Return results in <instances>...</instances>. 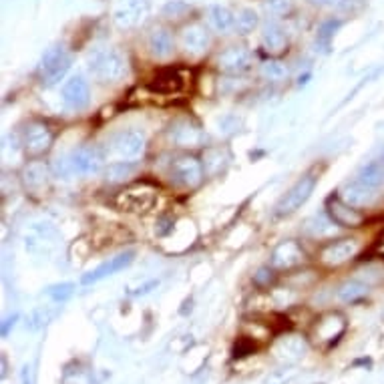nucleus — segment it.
<instances>
[{
  "instance_id": "23",
  "label": "nucleus",
  "mask_w": 384,
  "mask_h": 384,
  "mask_svg": "<svg viewBox=\"0 0 384 384\" xmlns=\"http://www.w3.org/2000/svg\"><path fill=\"white\" fill-rule=\"evenodd\" d=\"M356 180L364 183V185H368V187H374V190H378L380 185H384V155L374 159L370 163H366V165L358 171Z\"/></svg>"
},
{
  "instance_id": "13",
  "label": "nucleus",
  "mask_w": 384,
  "mask_h": 384,
  "mask_svg": "<svg viewBox=\"0 0 384 384\" xmlns=\"http://www.w3.org/2000/svg\"><path fill=\"white\" fill-rule=\"evenodd\" d=\"M217 67L224 73L229 75H239V73H246L251 67V57L246 48L242 46H229L227 51H224L219 57H217Z\"/></svg>"
},
{
  "instance_id": "18",
  "label": "nucleus",
  "mask_w": 384,
  "mask_h": 384,
  "mask_svg": "<svg viewBox=\"0 0 384 384\" xmlns=\"http://www.w3.org/2000/svg\"><path fill=\"white\" fill-rule=\"evenodd\" d=\"M185 87V79L180 71L175 68H167V71H161L157 77H153V81L149 83V89L157 95H177Z\"/></svg>"
},
{
  "instance_id": "26",
  "label": "nucleus",
  "mask_w": 384,
  "mask_h": 384,
  "mask_svg": "<svg viewBox=\"0 0 384 384\" xmlns=\"http://www.w3.org/2000/svg\"><path fill=\"white\" fill-rule=\"evenodd\" d=\"M306 232L310 234V236H314V237H324L328 236V234H332L334 232V222L330 219L328 222L326 217H312L310 222H308V226H306Z\"/></svg>"
},
{
  "instance_id": "25",
  "label": "nucleus",
  "mask_w": 384,
  "mask_h": 384,
  "mask_svg": "<svg viewBox=\"0 0 384 384\" xmlns=\"http://www.w3.org/2000/svg\"><path fill=\"white\" fill-rule=\"evenodd\" d=\"M137 170V161H119V163H113L109 165L107 171H105V177L111 183H117V181H125L127 177H131Z\"/></svg>"
},
{
  "instance_id": "22",
  "label": "nucleus",
  "mask_w": 384,
  "mask_h": 384,
  "mask_svg": "<svg viewBox=\"0 0 384 384\" xmlns=\"http://www.w3.org/2000/svg\"><path fill=\"white\" fill-rule=\"evenodd\" d=\"M147 46L149 53H151L153 57H170L171 53H173V36H171L170 31H165V28H155L153 33L149 34Z\"/></svg>"
},
{
  "instance_id": "32",
  "label": "nucleus",
  "mask_w": 384,
  "mask_h": 384,
  "mask_svg": "<svg viewBox=\"0 0 384 384\" xmlns=\"http://www.w3.org/2000/svg\"><path fill=\"white\" fill-rule=\"evenodd\" d=\"M180 11H187V6L183 4V2H170L167 6H165V14L167 16H180Z\"/></svg>"
},
{
  "instance_id": "7",
  "label": "nucleus",
  "mask_w": 384,
  "mask_h": 384,
  "mask_svg": "<svg viewBox=\"0 0 384 384\" xmlns=\"http://www.w3.org/2000/svg\"><path fill=\"white\" fill-rule=\"evenodd\" d=\"M55 133L46 121H33L24 129V149L31 157H41L51 149Z\"/></svg>"
},
{
  "instance_id": "9",
  "label": "nucleus",
  "mask_w": 384,
  "mask_h": 384,
  "mask_svg": "<svg viewBox=\"0 0 384 384\" xmlns=\"http://www.w3.org/2000/svg\"><path fill=\"white\" fill-rule=\"evenodd\" d=\"M170 139L180 147H197L204 141V131L192 119H177L170 127Z\"/></svg>"
},
{
  "instance_id": "4",
  "label": "nucleus",
  "mask_w": 384,
  "mask_h": 384,
  "mask_svg": "<svg viewBox=\"0 0 384 384\" xmlns=\"http://www.w3.org/2000/svg\"><path fill=\"white\" fill-rule=\"evenodd\" d=\"M316 183L318 177L316 175H312V173H308L302 180L296 181L294 185L286 192L282 199L278 202V205H276V215L284 217V215H292L294 212H298V209L310 199V195L314 193Z\"/></svg>"
},
{
  "instance_id": "16",
  "label": "nucleus",
  "mask_w": 384,
  "mask_h": 384,
  "mask_svg": "<svg viewBox=\"0 0 384 384\" xmlns=\"http://www.w3.org/2000/svg\"><path fill=\"white\" fill-rule=\"evenodd\" d=\"M358 242L356 239H340L322 249V261L328 266H340L358 254Z\"/></svg>"
},
{
  "instance_id": "8",
  "label": "nucleus",
  "mask_w": 384,
  "mask_h": 384,
  "mask_svg": "<svg viewBox=\"0 0 384 384\" xmlns=\"http://www.w3.org/2000/svg\"><path fill=\"white\" fill-rule=\"evenodd\" d=\"M149 14L147 0H121L119 6L115 9V23L121 28H133L141 24Z\"/></svg>"
},
{
  "instance_id": "30",
  "label": "nucleus",
  "mask_w": 384,
  "mask_h": 384,
  "mask_svg": "<svg viewBox=\"0 0 384 384\" xmlns=\"http://www.w3.org/2000/svg\"><path fill=\"white\" fill-rule=\"evenodd\" d=\"M340 23L336 21H330V23H326L322 28H320V33H318V38H316V45L318 46H324V51H328V46H330V38H332V34H334V31L338 28Z\"/></svg>"
},
{
  "instance_id": "5",
  "label": "nucleus",
  "mask_w": 384,
  "mask_h": 384,
  "mask_svg": "<svg viewBox=\"0 0 384 384\" xmlns=\"http://www.w3.org/2000/svg\"><path fill=\"white\" fill-rule=\"evenodd\" d=\"M109 151L113 157L121 159V161H135L145 153V135L135 129L119 131L109 141Z\"/></svg>"
},
{
  "instance_id": "24",
  "label": "nucleus",
  "mask_w": 384,
  "mask_h": 384,
  "mask_svg": "<svg viewBox=\"0 0 384 384\" xmlns=\"http://www.w3.org/2000/svg\"><path fill=\"white\" fill-rule=\"evenodd\" d=\"M24 185L31 190V192H38L43 190L48 181V170H46L43 163H31L26 170H24Z\"/></svg>"
},
{
  "instance_id": "15",
  "label": "nucleus",
  "mask_w": 384,
  "mask_h": 384,
  "mask_svg": "<svg viewBox=\"0 0 384 384\" xmlns=\"http://www.w3.org/2000/svg\"><path fill=\"white\" fill-rule=\"evenodd\" d=\"M135 258V251H125V254H119L115 258H109L107 261H103L101 266H97L95 270H90L89 274L83 276V284H95L107 278V276H113L117 271L125 270L131 261Z\"/></svg>"
},
{
  "instance_id": "21",
  "label": "nucleus",
  "mask_w": 384,
  "mask_h": 384,
  "mask_svg": "<svg viewBox=\"0 0 384 384\" xmlns=\"http://www.w3.org/2000/svg\"><path fill=\"white\" fill-rule=\"evenodd\" d=\"M207 21H209V24L214 26L217 33L222 34H226L229 33L232 28H236V16H234V12L226 9V6H222V4H214V6L207 9Z\"/></svg>"
},
{
  "instance_id": "19",
  "label": "nucleus",
  "mask_w": 384,
  "mask_h": 384,
  "mask_svg": "<svg viewBox=\"0 0 384 384\" xmlns=\"http://www.w3.org/2000/svg\"><path fill=\"white\" fill-rule=\"evenodd\" d=\"M376 195H378V193H376L374 187H368V185H364V183H360L358 180H354L342 190V199H344L346 204L354 205V207L374 204Z\"/></svg>"
},
{
  "instance_id": "27",
  "label": "nucleus",
  "mask_w": 384,
  "mask_h": 384,
  "mask_svg": "<svg viewBox=\"0 0 384 384\" xmlns=\"http://www.w3.org/2000/svg\"><path fill=\"white\" fill-rule=\"evenodd\" d=\"M256 26H258V14L251 11V9H244L236 16V31L239 34L251 33Z\"/></svg>"
},
{
  "instance_id": "29",
  "label": "nucleus",
  "mask_w": 384,
  "mask_h": 384,
  "mask_svg": "<svg viewBox=\"0 0 384 384\" xmlns=\"http://www.w3.org/2000/svg\"><path fill=\"white\" fill-rule=\"evenodd\" d=\"M366 290H368V288H366L364 284L352 280V282H346L340 288V298L346 300V302H352V300H358V298L366 294Z\"/></svg>"
},
{
  "instance_id": "6",
  "label": "nucleus",
  "mask_w": 384,
  "mask_h": 384,
  "mask_svg": "<svg viewBox=\"0 0 384 384\" xmlns=\"http://www.w3.org/2000/svg\"><path fill=\"white\" fill-rule=\"evenodd\" d=\"M170 177L181 187H197L204 181V165L192 155H180L171 161Z\"/></svg>"
},
{
  "instance_id": "10",
  "label": "nucleus",
  "mask_w": 384,
  "mask_h": 384,
  "mask_svg": "<svg viewBox=\"0 0 384 384\" xmlns=\"http://www.w3.org/2000/svg\"><path fill=\"white\" fill-rule=\"evenodd\" d=\"M103 161H105V155H103L101 149L95 147V145H85V147L77 149V151L71 155L73 171L79 173V175L99 173L103 167Z\"/></svg>"
},
{
  "instance_id": "20",
  "label": "nucleus",
  "mask_w": 384,
  "mask_h": 384,
  "mask_svg": "<svg viewBox=\"0 0 384 384\" xmlns=\"http://www.w3.org/2000/svg\"><path fill=\"white\" fill-rule=\"evenodd\" d=\"M261 45L266 46V51L270 55H280L286 51L288 46V38H286V33L284 28L278 23L274 21H268L261 28Z\"/></svg>"
},
{
  "instance_id": "28",
  "label": "nucleus",
  "mask_w": 384,
  "mask_h": 384,
  "mask_svg": "<svg viewBox=\"0 0 384 384\" xmlns=\"http://www.w3.org/2000/svg\"><path fill=\"white\" fill-rule=\"evenodd\" d=\"M261 77L268 81H284L288 77V68L278 61H268L261 65Z\"/></svg>"
},
{
  "instance_id": "33",
  "label": "nucleus",
  "mask_w": 384,
  "mask_h": 384,
  "mask_svg": "<svg viewBox=\"0 0 384 384\" xmlns=\"http://www.w3.org/2000/svg\"><path fill=\"white\" fill-rule=\"evenodd\" d=\"M314 4H322V6H334V4H342L344 0H310Z\"/></svg>"
},
{
  "instance_id": "17",
  "label": "nucleus",
  "mask_w": 384,
  "mask_h": 384,
  "mask_svg": "<svg viewBox=\"0 0 384 384\" xmlns=\"http://www.w3.org/2000/svg\"><path fill=\"white\" fill-rule=\"evenodd\" d=\"M304 261V249L296 242H284L271 254V266L278 270H288Z\"/></svg>"
},
{
  "instance_id": "12",
  "label": "nucleus",
  "mask_w": 384,
  "mask_h": 384,
  "mask_svg": "<svg viewBox=\"0 0 384 384\" xmlns=\"http://www.w3.org/2000/svg\"><path fill=\"white\" fill-rule=\"evenodd\" d=\"M328 214L336 226L358 227L364 224V215L354 205L346 204L342 197H330L328 199Z\"/></svg>"
},
{
  "instance_id": "11",
  "label": "nucleus",
  "mask_w": 384,
  "mask_h": 384,
  "mask_svg": "<svg viewBox=\"0 0 384 384\" xmlns=\"http://www.w3.org/2000/svg\"><path fill=\"white\" fill-rule=\"evenodd\" d=\"M63 101L71 111H83L87 109L90 103V89L89 83L83 77H71L63 87Z\"/></svg>"
},
{
  "instance_id": "3",
  "label": "nucleus",
  "mask_w": 384,
  "mask_h": 384,
  "mask_svg": "<svg viewBox=\"0 0 384 384\" xmlns=\"http://www.w3.org/2000/svg\"><path fill=\"white\" fill-rule=\"evenodd\" d=\"M157 204V190L149 183H135L117 195V207L123 212L143 214Z\"/></svg>"
},
{
  "instance_id": "31",
  "label": "nucleus",
  "mask_w": 384,
  "mask_h": 384,
  "mask_svg": "<svg viewBox=\"0 0 384 384\" xmlns=\"http://www.w3.org/2000/svg\"><path fill=\"white\" fill-rule=\"evenodd\" d=\"M266 9L274 16H284L292 11V4H290V0H270V2H266Z\"/></svg>"
},
{
  "instance_id": "2",
  "label": "nucleus",
  "mask_w": 384,
  "mask_h": 384,
  "mask_svg": "<svg viewBox=\"0 0 384 384\" xmlns=\"http://www.w3.org/2000/svg\"><path fill=\"white\" fill-rule=\"evenodd\" d=\"M73 58L68 55L67 46L65 45H55L46 51L43 58H41V65H38V79L43 85L51 87V85H57L58 81L67 75V71L71 68Z\"/></svg>"
},
{
  "instance_id": "1",
  "label": "nucleus",
  "mask_w": 384,
  "mask_h": 384,
  "mask_svg": "<svg viewBox=\"0 0 384 384\" xmlns=\"http://www.w3.org/2000/svg\"><path fill=\"white\" fill-rule=\"evenodd\" d=\"M90 75L99 83H117L127 73V61L115 48H103L97 51L89 61Z\"/></svg>"
},
{
  "instance_id": "14",
  "label": "nucleus",
  "mask_w": 384,
  "mask_h": 384,
  "mask_svg": "<svg viewBox=\"0 0 384 384\" xmlns=\"http://www.w3.org/2000/svg\"><path fill=\"white\" fill-rule=\"evenodd\" d=\"M209 43H212V36H209V31L205 28L204 24L193 23L181 31V45L190 55L205 53Z\"/></svg>"
}]
</instances>
